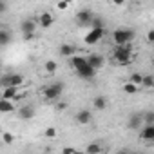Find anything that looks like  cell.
I'll return each mask as SVG.
<instances>
[{"instance_id": "cell-8", "label": "cell", "mask_w": 154, "mask_h": 154, "mask_svg": "<svg viewBox=\"0 0 154 154\" xmlns=\"http://www.w3.org/2000/svg\"><path fill=\"white\" fill-rule=\"evenodd\" d=\"M93 17H94V13L91 9H82V11L76 13V22H78V26H82V27H89Z\"/></svg>"}, {"instance_id": "cell-31", "label": "cell", "mask_w": 154, "mask_h": 154, "mask_svg": "<svg viewBox=\"0 0 154 154\" xmlns=\"http://www.w3.org/2000/svg\"><path fill=\"white\" fill-rule=\"evenodd\" d=\"M147 40H149V44H152V42H154V31H152V29L147 33Z\"/></svg>"}, {"instance_id": "cell-22", "label": "cell", "mask_w": 154, "mask_h": 154, "mask_svg": "<svg viewBox=\"0 0 154 154\" xmlns=\"http://www.w3.org/2000/svg\"><path fill=\"white\" fill-rule=\"evenodd\" d=\"M141 87H145V89H152V87H154V76H152V74H143Z\"/></svg>"}, {"instance_id": "cell-16", "label": "cell", "mask_w": 154, "mask_h": 154, "mask_svg": "<svg viewBox=\"0 0 154 154\" xmlns=\"http://www.w3.org/2000/svg\"><path fill=\"white\" fill-rule=\"evenodd\" d=\"M17 96H18V89L17 87H2V98L4 100L13 102V100H17Z\"/></svg>"}, {"instance_id": "cell-33", "label": "cell", "mask_w": 154, "mask_h": 154, "mask_svg": "<svg viewBox=\"0 0 154 154\" xmlns=\"http://www.w3.org/2000/svg\"><path fill=\"white\" fill-rule=\"evenodd\" d=\"M116 154H131V152H129V150H127V149H120V150H118V152H116Z\"/></svg>"}, {"instance_id": "cell-5", "label": "cell", "mask_w": 154, "mask_h": 154, "mask_svg": "<svg viewBox=\"0 0 154 154\" xmlns=\"http://www.w3.org/2000/svg\"><path fill=\"white\" fill-rule=\"evenodd\" d=\"M20 29H22V33H24V36H26V38H33L35 31L38 29L36 20H35V18H26V20H22Z\"/></svg>"}, {"instance_id": "cell-34", "label": "cell", "mask_w": 154, "mask_h": 154, "mask_svg": "<svg viewBox=\"0 0 154 154\" xmlns=\"http://www.w3.org/2000/svg\"><path fill=\"white\" fill-rule=\"evenodd\" d=\"M131 154H140V152H131Z\"/></svg>"}, {"instance_id": "cell-11", "label": "cell", "mask_w": 154, "mask_h": 154, "mask_svg": "<svg viewBox=\"0 0 154 154\" xmlns=\"http://www.w3.org/2000/svg\"><path fill=\"white\" fill-rule=\"evenodd\" d=\"M127 127L132 129V131H140L143 127V120H141V114L140 112H132L129 116V122H127Z\"/></svg>"}, {"instance_id": "cell-27", "label": "cell", "mask_w": 154, "mask_h": 154, "mask_svg": "<svg viewBox=\"0 0 154 154\" xmlns=\"http://www.w3.org/2000/svg\"><path fill=\"white\" fill-rule=\"evenodd\" d=\"M2 141H4L6 145H11V143L15 141V136H13L11 132H4V134H2Z\"/></svg>"}, {"instance_id": "cell-19", "label": "cell", "mask_w": 154, "mask_h": 154, "mask_svg": "<svg viewBox=\"0 0 154 154\" xmlns=\"http://www.w3.org/2000/svg\"><path fill=\"white\" fill-rule=\"evenodd\" d=\"M11 40H13V36H11V33H9L8 29H0V47L9 45Z\"/></svg>"}, {"instance_id": "cell-13", "label": "cell", "mask_w": 154, "mask_h": 154, "mask_svg": "<svg viewBox=\"0 0 154 154\" xmlns=\"http://www.w3.org/2000/svg\"><path fill=\"white\" fill-rule=\"evenodd\" d=\"M58 53H60V56H63V58H71V56L76 54V47H74L72 44H62L60 49H58Z\"/></svg>"}, {"instance_id": "cell-32", "label": "cell", "mask_w": 154, "mask_h": 154, "mask_svg": "<svg viewBox=\"0 0 154 154\" xmlns=\"http://www.w3.org/2000/svg\"><path fill=\"white\" fill-rule=\"evenodd\" d=\"M6 11H8V4L0 0V13H6Z\"/></svg>"}, {"instance_id": "cell-10", "label": "cell", "mask_w": 154, "mask_h": 154, "mask_svg": "<svg viewBox=\"0 0 154 154\" xmlns=\"http://www.w3.org/2000/svg\"><path fill=\"white\" fill-rule=\"evenodd\" d=\"M74 120H76V123H80V125H87L93 120V112L89 109H82V111H78L74 114Z\"/></svg>"}, {"instance_id": "cell-20", "label": "cell", "mask_w": 154, "mask_h": 154, "mask_svg": "<svg viewBox=\"0 0 154 154\" xmlns=\"http://www.w3.org/2000/svg\"><path fill=\"white\" fill-rule=\"evenodd\" d=\"M102 143L100 141H91L85 149V154H102Z\"/></svg>"}, {"instance_id": "cell-23", "label": "cell", "mask_w": 154, "mask_h": 154, "mask_svg": "<svg viewBox=\"0 0 154 154\" xmlns=\"http://www.w3.org/2000/svg\"><path fill=\"white\" fill-rule=\"evenodd\" d=\"M44 69H45V72H47V74H54V72H56V69H58V63H56L54 60H47V62L44 63Z\"/></svg>"}, {"instance_id": "cell-35", "label": "cell", "mask_w": 154, "mask_h": 154, "mask_svg": "<svg viewBox=\"0 0 154 154\" xmlns=\"http://www.w3.org/2000/svg\"><path fill=\"white\" fill-rule=\"evenodd\" d=\"M76 154H82V152H76Z\"/></svg>"}, {"instance_id": "cell-24", "label": "cell", "mask_w": 154, "mask_h": 154, "mask_svg": "<svg viewBox=\"0 0 154 154\" xmlns=\"http://www.w3.org/2000/svg\"><path fill=\"white\" fill-rule=\"evenodd\" d=\"M141 80H143V74H140V72H132V74H131V80H129V82L140 89V87H141Z\"/></svg>"}, {"instance_id": "cell-6", "label": "cell", "mask_w": 154, "mask_h": 154, "mask_svg": "<svg viewBox=\"0 0 154 154\" xmlns=\"http://www.w3.org/2000/svg\"><path fill=\"white\" fill-rule=\"evenodd\" d=\"M85 62H87V65L91 67V69H94L96 72L103 67V63H105V58L100 54V53H93V54H89V56H85Z\"/></svg>"}, {"instance_id": "cell-9", "label": "cell", "mask_w": 154, "mask_h": 154, "mask_svg": "<svg viewBox=\"0 0 154 154\" xmlns=\"http://www.w3.org/2000/svg\"><path fill=\"white\" fill-rule=\"evenodd\" d=\"M35 20H36V26H40L42 29H47V27H51V26H53L54 17H53L51 13L44 11V13H40V15H38V18H35Z\"/></svg>"}, {"instance_id": "cell-4", "label": "cell", "mask_w": 154, "mask_h": 154, "mask_svg": "<svg viewBox=\"0 0 154 154\" xmlns=\"http://www.w3.org/2000/svg\"><path fill=\"white\" fill-rule=\"evenodd\" d=\"M24 84V76L18 72H8L0 78V87H20Z\"/></svg>"}, {"instance_id": "cell-1", "label": "cell", "mask_w": 154, "mask_h": 154, "mask_svg": "<svg viewBox=\"0 0 154 154\" xmlns=\"http://www.w3.org/2000/svg\"><path fill=\"white\" fill-rule=\"evenodd\" d=\"M112 62L118 65H127L132 62V44L114 45L112 47Z\"/></svg>"}, {"instance_id": "cell-26", "label": "cell", "mask_w": 154, "mask_h": 154, "mask_svg": "<svg viewBox=\"0 0 154 154\" xmlns=\"http://www.w3.org/2000/svg\"><path fill=\"white\" fill-rule=\"evenodd\" d=\"M123 93H127V94H136V93H138V87L132 85L131 82H127V84L123 85Z\"/></svg>"}, {"instance_id": "cell-28", "label": "cell", "mask_w": 154, "mask_h": 154, "mask_svg": "<svg viewBox=\"0 0 154 154\" xmlns=\"http://www.w3.org/2000/svg\"><path fill=\"white\" fill-rule=\"evenodd\" d=\"M44 134H45L47 138H54V136H56V129H54V127H47Z\"/></svg>"}, {"instance_id": "cell-12", "label": "cell", "mask_w": 154, "mask_h": 154, "mask_svg": "<svg viewBox=\"0 0 154 154\" xmlns=\"http://www.w3.org/2000/svg\"><path fill=\"white\" fill-rule=\"evenodd\" d=\"M140 138L143 141H147V143L154 141V125H143L140 129Z\"/></svg>"}, {"instance_id": "cell-29", "label": "cell", "mask_w": 154, "mask_h": 154, "mask_svg": "<svg viewBox=\"0 0 154 154\" xmlns=\"http://www.w3.org/2000/svg\"><path fill=\"white\" fill-rule=\"evenodd\" d=\"M76 152H78V150L72 149V147H65V149L62 150V154H76Z\"/></svg>"}, {"instance_id": "cell-3", "label": "cell", "mask_w": 154, "mask_h": 154, "mask_svg": "<svg viewBox=\"0 0 154 154\" xmlns=\"http://www.w3.org/2000/svg\"><path fill=\"white\" fill-rule=\"evenodd\" d=\"M62 93H63V84H62V82H53V84H49V85H45V87L42 89V98H44L45 102L54 103V102L62 96Z\"/></svg>"}, {"instance_id": "cell-2", "label": "cell", "mask_w": 154, "mask_h": 154, "mask_svg": "<svg viewBox=\"0 0 154 154\" xmlns=\"http://www.w3.org/2000/svg\"><path fill=\"white\" fill-rule=\"evenodd\" d=\"M136 33L131 27H118L112 31V42L114 45H125V44H132Z\"/></svg>"}, {"instance_id": "cell-7", "label": "cell", "mask_w": 154, "mask_h": 154, "mask_svg": "<svg viewBox=\"0 0 154 154\" xmlns=\"http://www.w3.org/2000/svg\"><path fill=\"white\" fill-rule=\"evenodd\" d=\"M103 36H105V29H91V31L85 35L84 42H85L87 45H94V44H98Z\"/></svg>"}, {"instance_id": "cell-30", "label": "cell", "mask_w": 154, "mask_h": 154, "mask_svg": "<svg viewBox=\"0 0 154 154\" xmlns=\"http://www.w3.org/2000/svg\"><path fill=\"white\" fill-rule=\"evenodd\" d=\"M56 8H58V9H67V8H69V2H58Z\"/></svg>"}, {"instance_id": "cell-14", "label": "cell", "mask_w": 154, "mask_h": 154, "mask_svg": "<svg viewBox=\"0 0 154 154\" xmlns=\"http://www.w3.org/2000/svg\"><path fill=\"white\" fill-rule=\"evenodd\" d=\"M76 74H78L80 78H84V80H93V78H96V71H94V69H91L89 65H85V67L78 69V71H76Z\"/></svg>"}, {"instance_id": "cell-25", "label": "cell", "mask_w": 154, "mask_h": 154, "mask_svg": "<svg viewBox=\"0 0 154 154\" xmlns=\"http://www.w3.org/2000/svg\"><path fill=\"white\" fill-rule=\"evenodd\" d=\"M141 120H143V125H154V112L147 111L145 114H141Z\"/></svg>"}, {"instance_id": "cell-15", "label": "cell", "mask_w": 154, "mask_h": 154, "mask_svg": "<svg viewBox=\"0 0 154 154\" xmlns=\"http://www.w3.org/2000/svg\"><path fill=\"white\" fill-rule=\"evenodd\" d=\"M71 65H72L74 71H78V69L85 67V65H87L85 56H82V54H74V56H71Z\"/></svg>"}, {"instance_id": "cell-18", "label": "cell", "mask_w": 154, "mask_h": 154, "mask_svg": "<svg viewBox=\"0 0 154 154\" xmlns=\"http://www.w3.org/2000/svg\"><path fill=\"white\" fill-rule=\"evenodd\" d=\"M13 111H15V105H13V102L0 98V112H2V114H9V112H13Z\"/></svg>"}, {"instance_id": "cell-17", "label": "cell", "mask_w": 154, "mask_h": 154, "mask_svg": "<svg viewBox=\"0 0 154 154\" xmlns=\"http://www.w3.org/2000/svg\"><path fill=\"white\" fill-rule=\"evenodd\" d=\"M18 116H20L22 120H31V118L35 116V107H33V105H24V107L18 111Z\"/></svg>"}, {"instance_id": "cell-21", "label": "cell", "mask_w": 154, "mask_h": 154, "mask_svg": "<svg viewBox=\"0 0 154 154\" xmlns=\"http://www.w3.org/2000/svg\"><path fill=\"white\" fill-rule=\"evenodd\" d=\"M93 105H94L96 111H103V109L107 107V98H105V96H94Z\"/></svg>"}, {"instance_id": "cell-36", "label": "cell", "mask_w": 154, "mask_h": 154, "mask_svg": "<svg viewBox=\"0 0 154 154\" xmlns=\"http://www.w3.org/2000/svg\"><path fill=\"white\" fill-rule=\"evenodd\" d=\"M0 134H2V131H0Z\"/></svg>"}]
</instances>
